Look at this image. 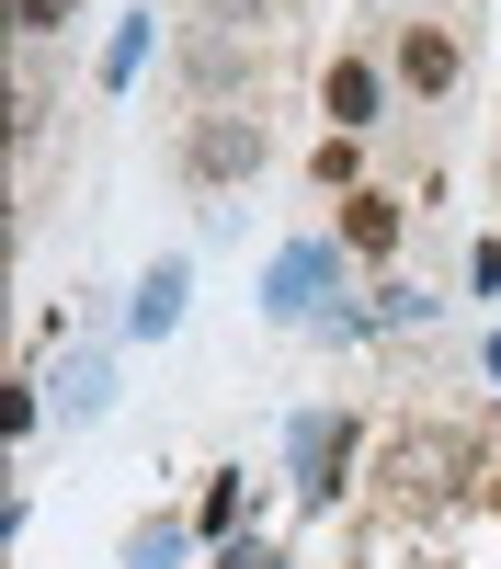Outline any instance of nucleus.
Returning a JSON list of instances; mask_svg holds the SVG:
<instances>
[{
	"label": "nucleus",
	"instance_id": "2",
	"mask_svg": "<svg viewBox=\"0 0 501 569\" xmlns=\"http://www.w3.org/2000/svg\"><path fill=\"white\" fill-rule=\"evenodd\" d=\"M399 69H410V91H455V34H433V23H410V46H399Z\"/></svg>",
	"mask_w": 501,
	"mask_h": 569
},
{
	"label": "nucleus",
	"instance_id": "7",
	"mask_svg": "<svg viewBox=\"0 0 501 569\" xmlns=\"http://www.w3.org/2000/svg\"><path fill=\"white\" fill-rule=\"evenodd\" d=\"M69 12H80V0H12V23H23V34H58Z\"/></svg>",
	"mask_w": 501,
	"mask_h": 569
},
{
	"label": "nucleus",
	"instance_id": "4",
	"mask_svg": "<svg viewBox=\"0 0 501 569\" xmlns=\"http://www.w3.org/2000/svg\"><path fill=\"white\" fill-rule=\"evenodd\" d=\"M251 160H262V126H206V137H194V171H217V182L251 171Z\"/></svg>",
	"mask_w": 501,
	"mask_h": 569
},
{
	"label": "nucleus",
	"instance_id": "5",
	"mask_svg": "<svg viewBox=\"0 0 501 569\" xmlns=\"http://www.w3.org/2000/svg\"><path fill=\"white\" fill-rule=\"evenodd\" d=\"M342 240H353V251H388V240H399V206H377V194H353V217H342Z\"/></svg>",
	"mask_w": 501,
	"mask_h": 569
},
{
	"label": "nucleus",
	"instance_id": "8",
	"mask_svg": "<svg viewBox=\"0 0 501 569\" xmlns=\"http://www.w3.org/2000/svg\"><path fill=\"white\" fill-rule=\"evenodd\" d=\"M490 365H501V342H490Z\"/></svg>",
	"mask_w": 501,
	"mask_h": 569
},
{
	"label": "nucleus",
	"instance_id": "3",
	"mask_svg": "<svg viewBox=\"0 0 501 569\" xmlns=\"http://www.w3.org/2000/svg\"><path fill=\"white\" fill-rule=\"evenodd\" d=\"M319 103H331V114H342V137H353L364 114H377V69H364V58H342L331 80H319Z\"/></svg>",
	"mask_w": 501,
	"mask_h": 569
},
{
	"label": "nucleus",
	"instance_id": "6",
	"mask_svg": "<svg viewBox=\"0 0 501 569\" xmlns=\"http://www.w3.org/2000/svg\"><path fill=\"white\" fill-rule=\"evenodd\" d=\"M171 308H182V273H160L149 297H137V330H171Z\"/></svg>",
	"mask_w": 501,
	"mask_h": 569
},
{
	"label": "nucleus",
	"instance_id": "1",
	"mask_svg": "<svg viewBox=\"0 0 501 569\" xmlns=\"http://www.w3.org/2000/svg\"><path fill=\"white\" fill-rule=\"evenodd\" d=\"M297 467H308V501H331L353 467V421H297Z\"/></svg>",
	"mask_w": 501,
	"mask_h": 569
}]
</instances>
